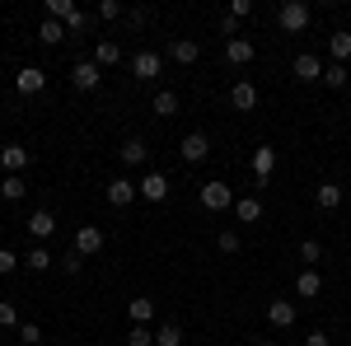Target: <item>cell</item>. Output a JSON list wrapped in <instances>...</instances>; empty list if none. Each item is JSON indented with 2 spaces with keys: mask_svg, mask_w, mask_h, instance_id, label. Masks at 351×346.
I'll list each match as a JSON object with an SVG mask.
<instances>
[{
  "mask_svg": "<svg viewBox=\"0 0 351 346\" xmlns=\"http://www.w3.org/2000/svg\"><path fill=\"white\" fill-rule=\"evenodd\" d=\"M136 197H141V187H136L132 178H112V183L104 187V201H108L112 211H127V206H132Z\"/></svg>",
  "mask_w": 351,
  "mask_h": 346,
  "instance_id": "cell-4",
  "label": "cell"
},
{
  "mask_svg": "<svg viewBox=\"0 0 351 346\" xmlns=\"http://www.w3.org/2000/svg\"><path fill=\"white\" fill-rule=\"evenodd\" d=\"M230 103L239 108V112H253V108H258V89H253L248 80H234V89H230Z\"/></svg>",
  "mask_w": 351,
  "mask_h": 346,
  "instance_id": "cell-20",
  "label": "cell"
},
{
  "mask_svg": "<svg viewBox=\"0 0 351 346\" xmlns=\"http://www.w3.org/2000/svg\"><path fill=\"white\" fill-rule=\"evenodd\" d=\"M117 160L127 164V169H141V164L150 160V150H145V140H141V136H132V140H122V150H117Z\"/></svg>",
  "mask_w": 351,
  "mask_h": 346,
  "instance_id": "cell-14",
  "label": "cell"
},
{
  "mask_svg": "<svg viewBox=\"0 0 351 346\" xmlns=\"http://www.w3.org/2000/svg\"><path fill=\"white\" fill-rule=\"evenodd\" d=\"M71 14H75V5H71V0H47V19H61V24H66Z\"/></svg>",
  "mask_w": 351,
  "mask_h": 346,
  "instance_id": "cell-33",
  "label": "cell"
},
{
  "mask_svg": "<svg viewBox=\"0 0 351 346\" xmlns=\"http://www.w3.org/2000/svg\"><path fill=\"white\" fill-rule=\"evenodd\" d=\"M145 19H150V10H132V14H127V24H132V28H145Z\"/></svg>",
  "mask_w": 351,
  "mask_h": 346,
  "instance_id": "cell-44",
  "label": "cell"
},
{
  "mask_svg": "<svg viewBox=\"0 0 351 346\" xmlns=\"http://www.w3.org/2000/svg\"><path fill=\"white\" fill-rule=\"evenodd\" d=\"M347 80H351L347 66H337V61H332V66H324V84H328V89H347Z\"/></svg>",
  "mask_w": 351,
  "mask_h": 346,
  "instance_id": "cell-30",
  "label": "cell"
},
{
  "mask_svg": "<svg viewBox=\"0 0 351 346\" xmlns=\"http://www.w3.org/2000/svg\"><path fill=\"white\" fill-rule=\"evenodd\" d=\"M127 314H132V323H145V328H150V319H155V299L136 295V299H127Z\"/></svg>",
  "mask_w": 351,
  "mask_h": 346,
  "instance_id": "cell-24",
  "label": "cell"
},
{
  "mask_svg": "<svg viewBox=\"0 0 351 346\" xmlns=\"http://www.w3.org/2000/svg\"><path fill=\"white\" fill-rule=\"evenodd\" d=\"M160 66H164L160 52H136L132 56V75H136V80H155V75H160Z\"/></svg>",
  "mask_w": 351,
  "mask_h": 346,
  "instance_id": "cell-13",
  "label": "cell"
},
{
  "mask_svg": "<svg viewBox=\"0 0 351 346\" xmlns=\"http://www.w3.org/2000/svg\"><path fill=\"white\" fill-rule=\"evenodd\" d=\"M19 323V309H14V299H0V328H14Z\"/></svg>",
  "mask_w": 351,
  "mask_h": 346,
  "instance_id": "cell-38",
  "label": "cell"
},
{
  "mask_svg": "<svg viewBox=\"0 0 351 346\" xmlns=\"http://www.w3.org/2000/svg\"><path fill=\"white\" fill-rule=\"evenodd\" d=\"M225 14H230V19H248V14H253V0H230Z\"/></svg>",
  "mask_w": 351,
  "mask_h": 346,
  "instance_id": "cell-39",
  "label": "cell"
},
{
  "mask_svg": "<svg viewBox=\"0 0 351 346\" xmlns=\"http://www.w3.org/2000/svg\"><path fill=\"white\" fill-rule=\"evenodd\" d=\"M14 267H19V258H14V253H10V248H0V276H10V271H14Z\"/></svg>",
  "mask_w": 351,
  "mask_h": 346,
  "instance_id": "cell-42",
  "label": "cell"
},
{
  "mask_svg": "<svg viewBox=\"0 0 351 346\" xmlns=\"http://www.w3.org/2000/svg\"><path fill=\"white\" fill-rule=\"evenodd\" d=\"M71 33H66V24L61 19H43V28H38V42L43 47H56V42H66Z\"/></svg>",
  "mask_w": 351,
  "mask_h": 346,
  "instance_id": "cell-22",
  "label": "cell"
},
{
  "mask_svg": "<svg viewBox=\"0 0 351 346\" xmlns=\"http://www.w3.org/2000/svg\"><path fill=\"white\" fill-rule=\"evenodd\" d=\"M14 89H19L24 99H33V94H43V89H47V71H43V66H24V71L14 75Z\"/></svg>",
  "mask_w": 351,
  "mask_h": 346,
  "instance_id": "cell-6",
  "label": "cell"
},
{
  "mask_svg": "<svg viewBox=\"0 0 351 346\" xmlns=\"http://www.w3.org/2000/svg\"><path fill=\"white\" fill-rule=\"evenodd\" d=\"M122 14H127L122 0H104V5H99V19H122Z\"/></svg>",
  "mask_w": 351,
  "mask_h": 346,
  "instance_id": "cell-40",
  "label": "cell"
},
{
  "mask_svg": "<svg viewBox=\"0 0 351 346\" xmlns=\"http://www.w3.org/2000/svg\"><path fill=\"white\" fill-rule=\"evenodd\" d=\"M253 42H248V38H230V42H225V61H230V66H248V61H253Z\"/></svg>",
  "mask_w": 351,
  "mask_h": 346,
  "instance_id": "cell-19",
  "label": "cell"
},
{
  "mask_svg": "<svg viewBox=\"0 0 351 346\" xmlns=\"http://www.w3.org/2000/svg\"><path fill=\"white\" fill-rule=\"evenodd\" d=\"M28 234H33V243H47L56 234V215L52 211H33L28 215Z\"/></svg>",
  "mask_w": 351,
  "mask_h": 346,
  "instance_id": "cell-10",
  "label": "cell"
},
{
  "mask_svg": "<svg viewBox=\"0 0 351 346\" xmlns=\"http://www.w3.org/2000/svg\"><path fill=\"white\" fill-rule=\"evenodd\" d=\"M314 201H319V211H337V206H342V187L337 183H319L314 187Z\"/></svg>",
  "mask_w": 351,
  "mask_h": 346,
  "instance_id": "cell-21",
  "label": "cell"
},
{
  "mask_svg": "<svg viewBox=\"0 0 351 346\" xmlns=\"http://www.w3.org/2000/svg\"><path fill=\"white\" fill-rule=\"evenodd\" d=\"M300 258H304V262L314 267L319 258H324V243H319V239H304V243H300Z\"/></svg>",
  "mask_w": 351,
  "mask_h": 346,
  "instance_id": "cell-35",
  "label": "cell"
},
{
  "mask_svg": "<svg viewBox=\"0 0 351 346\" xmlns=\"http://www.w3.org/2000/svg\"><path fill=\"white\" fill-rule=\"evenodd\" d=\"M169 56H173L178 66H192V61L202 56V42H197V38H173V47H169Z\"/></svg>",
  "mask_w": 351,
  "mask_h": 346,
  "instance_id": "cell-18",
  "label": "cell"
},
{
  "mask_svg": "<svg viewBox=\"0 0 351 346\" xmlns=\"http://www.w3.org/2000/svg\"><path fill=\"white\" fill-rule=\"evenodd\" d=\"M99 80H104V71H99L94 61H75V66H71V84H75L80 94H89V89H99Z\"/></svg>",
  "mask_w": 351,
  "mask_h": 346,
  "instance_id": "cell-9",
  "label": "cell"
},
{
  "mask_svg": "<svg viewBox=\"0 0 351 346\" xmlns=\"http://www.w3.org/2000/svg\"><path fill=\"white\" fill-rule=\"evenodd\" d=\"M0 197H5V201H24V197H28V183L19 178V173H5V183H0Z\"/></svg>",
  "mask_w": 351,
  "mask_h": 346,
  "instance_id": "cell-26",
  "label": "cell"
},
{
  "mask_svg": "<svg viewBox=\"0 0 351 346\" xmlns=\"http://www.w3.org/2000/svg\"><path fill=\"white\" fill-rule=\"evenodd\" d=\"M328 56H332L337 66H347V61H351V33H347V28L328 38Z\"/></svg>",
  "mask_w": 351,
  "mask_h": 346,
  "instance_id": "cell-23",
  "label": "cell"
},
{
  "mask_svg": "<svg viewBox=\"0 0 351 346\" xmlns=\"http://www.w3.org/2000/svg\"><path fill=\"white\" fill-rule=\"evenodd\" d=\"M94 24V19H89V14H84V10H75V14H71V19H66V33H71V38H80L84 28Z\"/></svg>",
  "mask_w": 351,
  "mask_h": 346,
  "instance_id": "cell-34",
  "label": "cell"
},
{
  "mask_svg": "<svg viewBox=\"0 0 351 346\" xmlns=\"http://www.w3.org/2000/svg\"><path fill=\"white\" fill-rule=\"evenodd\" d=\"M216 248H220V253H239V234H234V230H220Z\"/></svg>",
  "mask_w": 351,
  "mask_h": 346,
  "instance_id": "cell-36",
  "label": "cell"
},
{
  "mask_svg": "<svg viewBox=\"0 0 351 346\" xmlns=\"http://www.w3.org/2000/svg\"><path fill=\"white\" fill-rule=\"evenodd\" d=\"M155 346H183V328L178 323H160L155 328Z\"/></svg>",
  "mask_w": 351,
  "mask_h": 346,
  "instance_id": "cell-28",
  "label": "cell"
},
{
  "mask_svg": "<svg viewBox=\"0 0 351 346\" xmlns=\"http://www.w3.org/2000/svg\"><path fill=\"white\" fill-rule=\"evenodd\" d=\"M104 230H99V225H80V230H75V253H80L84 262H89V258H99V253H104Z\"/></svg>",
  "mask_w": 351,
  "mask_h": 346,
  "instance_id": "cell-5",
  "label": "cell"
},
{
  "mask_svg": "<svg viewBox=\"0 0 351 346\" xmlns=\"http://www.w3.org/2000/svg\"><path fill=\"white\" fill-rule=\"evenodd\" d=\"M234 215L243 225H253V220H263V201L258 197H234Z\"/></svg>",
  "mask_w": 351,
  "mask_h": 346,
  "instance_id": "cell-25",
  "label": "cell"
},
{
  "mask_svg": "<svg viewBox=\"0 0 351 346\" xmlns=\"http://www.w3.org/2000/svg\"><path fill=\"white\" fill-rule=\"evenodd\" d=\"M253 346H276V342H271V337H258V342H253Z\"/></svg>",
  "mask_w": 351,
  "mask_h": 346,
  "instance_id": "cell-45",
  "label": "cell"
},
{
  "mask_svg": "<svg viewBox=\"0 0 351 346\" xmlns=\"http://www.w3.org/2000/svg\"><path fill=\"white\" fill-rule=\"evenodd\" d=\"M155 112H160V117H178V94H173V89H160V94H155Z\"/></svg>",
  "mask_w": 351,
  "mask_h": 346,
  "instance_id": "cell-29",
  "label": "cell"
},
{
  "mask_svg": "<svg viewBox=\"0 0 351 346\" xmlns=\"http://www.w3.org/2000/svg\"><path fill=\"white\" fill-rule=\"evenodd\" d=\"M178 155H183V164L211 160V136H206V132H188L183 140H178Z\"/></svg>",
  "mask_w": 351,
  "mask_h": 346,
  "instance_id": "cell-3",
  "label": "cell"
},
{
  "mask_svg": "<svg viewBox=\"0 0 351 346\" xmlns=\"http://www.w3.org/2000/svg\"><path fill=\"white\" fill-rule=\"evenodd\" d=\"M309 19H314V10H309L304 0H286V5L276 10V28H281V33H304Z\"/></svg>",
  "mask_w": 351,
  "mask_h": 346,
  "instance_id": "cell-1",
  "label": "cell"
},
{
  "mask_svg": "<svg viewBox=\"0 0 351 346\" xmlns=\"http://www.w3.org/2000/svg\"><path fill=\"white\" fill-rule=\"evenodd\" d=\"M127 346H155V328L132 323V328H127Z\"/></svg>",
  "mask_w": 351,
  "mask_h": 346,
  "instance_id": "cell-31",
  "label": "cell"
},
{
  "mask_svg": "<svg viewBox=\"0 0 351 346\" xmlns=\"http://www.w3.org/2000/svg\"><path fill=\"white\" fill-rule=\"evenodd\" d=\"M56 262H61V271H66V276H80V271H84V258L75 253V248H71V253H61Z\"/></svg>",
  "mask_w": 351,
  "mask_h": 346,
  "instance_id": "cell-32",
  "label": "cell"
},
{
  "mask_svg": "<svg viewBox=\"0 0 351 346\" xmlns=\"http://www.w3.org/2000/svg\"><path fill=\"white\" fill-rule=\"evenodd\" d=\"M295 319H300V309L291 304V299H271V304H267V323L276 328V332H286V328H295Z\"/></svg>",
  "mask_w": 351,
  "mask_h": 346,
  "instance_id": "cell-8",
  "label": "cell"
},
{
  "mask_svg": "<svg viewBox=\"0 0 351 346\" xmlns=\"http://www.w3.org/2000/svg\"><path fill=\"white\" fill-rule=\"evenodd\" d=\"M220 33H225V42H230V38H239V19H230V14H220Z\"/></svg>",
  "mask_w": 351,
  "mask_h": 346,
  "instance_id": "cell-41",
  "label": "cell"
},
{
  "mask_svg": "<svg viewBox=\"0 0 351 346\" xmlns=\"http://www.w3.org/2000/svg\"><path fill=\"white\" fill-rule=\"evenodd\" d=\"M136 187H141V197H145V201H164V197H169V178H164V173H155V169H150V173H145Z\"/></svg>",
  "mask_w": 351,
  "mask_h": 346,
  "instance_id": "cell-15",
  "label": "cell"
},
{
  "mask_svg": "<svg viewBox=\"0 0 351 346\" xmlns=\"http://www.w3.org/2000/svg\"><path fill=\"white\" fill-rule=\"evenodd\" d=\"M271 169H276V150H271V145H258V150H253V183L263 187L271 178Z\"/></svg>",
  "mask_w": 351,
  "mask_h": 346,
  "instance_id": "cell-11",
  "label": "cell"
},
{
  "mask_svg": "<svg viewBox=\"0 0 351 346\" xmlns=\"http://www.w3.org/2000/svg\"><path fill=\"white\" fill-rule=\"evenodd\" d=\"M319 291H324V276H319V267H304L295 276V295L300 299H319Z\"/></svg>",
  "mask_w": 351,
  "mask_h": 346,
  "instance_id": "cell-12",
  "label": "cell"
},
{
  "mask_svg": "<svg viewBox=\"0 0 351 346\" xmlns=\"http://www.w3.org/2000/svg\"><path fill=\"white\" fill-rule=\"evenodd\" d=\"M0 169H5V173H19V178H24V169H28V150H24V145H5V150H0Z\"/></svg>",
  "mask_w": 351,
  "mask_h": 346,
  "instance_id": "cell-16",
  "label": "cell"
},
{
  "mask_svg": "<svg viewBox=\"0 0 351 346\" xmlns=\"http://www.w3.org/2000/svg\"><path fill=\"white\" fill-rule=\"evenodd\" d=\"M234 206V187L230 183H202V211H211V215H220V211H230Z\"/></svg>",
  "mask_w": 351,
  "mask_h": 346,
  "instance_id": "cell-2",
  "label": "cell"
},
{
  "mask_svg": "<svg viewBox=\"0 0 351 346\" xmlns=\"http://www.w3.org/2000/svg\"><path fill=\"white\" fill-rule=\"evenodd\" d=\"M291 71H295V80L300 84H314V80H324V61L314 52H300L295 61H291Z\"/></svg>",
  "mask_w": 351,
  "mask_h": 346,
  "instance_id": "cell-7",
  "label": "cell"
},
{
  "mask_svg": "<svg viewBox=\"0 0 351 346\" xmlns=\"http://www.w3.org/2000/svg\"><path fill=\"white\" fill-rule=\"evenodd\" d=\"M24 267H28V271H47V267H52L47 243H33V248H28V258H24Z\"/></svg>",
  "mask_w": 351,
  "mask_h": 346,
  "instance_id": "cell-27",
  "label": "cell"
},
{
  "mask_svg": "<svg viewBox=\"0 0 351 346\" xmlns=\"http://www.w3.org/2000/svg\"><path fill=\"white\" fill-rule=\"evenodd\" d=\"M19 342L38 346V342H43V328H38V323H19Z\"/></svg>",
  "mask_w": 351,
  "mask_h": 346,
  "instance_id": "cell-37",
  "label": "cell"
},
{
  "mask_svg": "<svg viewBox=\"0 0 351 346\" xmlns=\"http://www.w3.org/2000/svg\"><path fill=\"white\" fill-rule=\"evenodd\" d=\"M122 61V42H112V38H99L94 42V66L104 71V66H117Z\"/></svg>",
  "mask_w": 351,
  "mask_h": 346,
  "instance_id": "cell-17",
  "label": "cell"
},
{
  "mask_svg": "<svg viewBox=\"0 0 351 346\" xmlns=\"http://www.w3.org/2000/svg\"><path fill=\"white\" fill-rule=\"evenodd\" d=\"M300 346H332V337H328V332H319V328H314V332H309V337H304V342Z\"/></svg>",
  "mask_w": 351,
  "mask_h": 346,
  "instance_id": "cell-43",
  "label": "cell"
}]
</instances>
